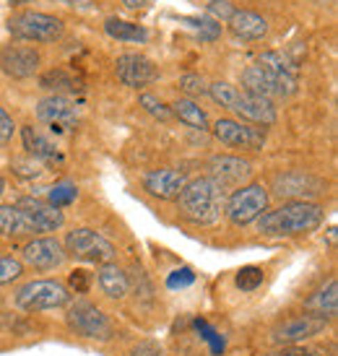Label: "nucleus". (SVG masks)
<instances>
[{"instance_id":"f257e3e1","label":"nucleus","mask_w":338,"mask_h":356,"mask_svg":"<svg viewBox=\"0 0 338 356\" xmlns=\"http://www.w3.org/2000/svg\"><path fill=\"white\" fill-rule=\"evenodd\" d=\"M323 224V206L307 200H291L260 216V232L266 237H299Z\"/></svg>"},{"instance_id":"f03ea898","label":"nucleus","mask_w":338,"mask_h":356,"mask_svg":"<svg viewBox=\"0 0 338 356\" xmlns=\"http://www.w3.org/2000/svg\"><path fill=\"white\" fill-rule=\"evenodd\" d=\"M179 216L190 221V224H214L221 216L224 208V188L216 179L211 177H198L188 182L182 193H179Z\"/></svg>"},{"instance_id":"7ed1b4c3","label":"nucleus","mask_w":338,"mask_h":356,"mask_svg":"<svg viewBox=\"0 0 338 356\" xmlns=\"http://www.w3.org/2000/svg\"><path fill=\"white\" fill-rule=\"evenodd\" d=\"M70 302V291L60 281H29L16 291V307L24 312L58 309Z\"/></svg>"},{"instance_id":"20e7f679","label":"nucleus","mask_w":338,"mask_h":356,"mask_svg":"<svg viewBox=\"0 0 338 356\" xmlns=\"http://www.w3.org/2000/svg\"><path fill=\"white\" fill-rule=\"evenodd\" d=\"M8 29L13 37L26 42H55L63 34V21L40 10H21L16 16H10Z\"/></svg>"},{"instance_id":"39448f33","label":"nucleus","mask_w":338,"mask_h":356,"mask_svg":"<svg viewBox=\"0 0 338 356\" xmlns=\"http://www.w3.org/2000/svg\"><path fill=\"white\" fill-rule=\"evenodd\" d=\"M68 327L81 338H91V341H112L115 338V325L97 305L89 302H79L70 307L68 312Z\"/></svg>"},{"instance_id":"423d86ee","label":"nucleus","mask_w":338,"mask_h":356,"mask_svg":"<svg viewBox=\"0 0 338 356\" xmlns=\"http://www.w3.org/2000/svg\"><path fill=\"white\" fill-rule=\"evenodd\" d=\"M263 211H268V193L263 185L252 182L248 188H239L232 193L227 200V216L237 227H248L255 218L263 216Z\"/></svg>"},{"instance_id":"0eeeda50","label":"nucleus","mask_w":338,"mask_h":356,"mask_svg":"<svg viewBox=\"0 0 338 356\" xmlns=\"http://www.w3.org/2000/svg\"><path fill=\"white\" fill-rule=\"evenodd\" d=\"M65 252L83 263H110L115 257V245L94 229H73L65 239Z\"/></svg>"},{"instance_id":"6e6552de","label":"nucleus","mask_w":338,"mask_h":356,"mask_svg":"<svg viewBox=\"0 0 338 356\" xmlns=\"http://www.w3.org/2000/svg\"><path fill=\"white\" fill-rule=\"evenodd\" d=\"M258 65L271 76L273 86H276V91H279V99L297 94V89H299V68L294 65V63H289L281 52H273V50L263 52V55L258 58Z\"/></svg>"},{"instance_id":"1a4fd4ad","label":"nucleus","mask_w":338,"mask_h":356,"mask_svg":"<svg viewBox=\"0 0 338 356\" xmlns=\"http://www.w3.org/2000/svg\"><path fill=\"white\" fill-rule=\"evenodd\" d=\"M325 330V320H320V317H312V315H299V317H289L284 323L273 327V343H279V346H299L302 341H307V338L318 336Z\"/></svg>"},{"instance_id":"9d476101","label":"nucleus","mask_w":338,"mask_h":356,"mask_svg":"<svg viewBox=\"0 0 338 356\" xmlns=\"http://www.w3.org/2000/svg\"><path fill=\"white\" fill-rule=\"evenodd\" d=\"M115 70H118V79L130 89H143V86H149L159 79L156 65L146 55H138V52L120 55L118 63H115Z\"/></svg>"},{"instance_id":"9b49d317","label":"nucleus","mask_w":338,"mask_h":356,"mask_svg":"<svg viewBox=\"0 0 338 356\" xmlns=\"http://www.w3.org/2000/svg\"><path fill=\"white\" fill-rule=\"evenodd\" d=\"M214 136L224 143V146H232V149H250V151H260L263 143H266V133L252 125H245V122H234V120H219L214 125Z\"/></svg>"},{"instance_id":"f8f14e48","label":"nucleus","mask_w":338,"mask_h":356,"mask_svg":"<svg viewBox=\"0 0 338 356\" xmlns=\"http://www.w3.org/2000/svg\"><path fill=\"white\" fill-rule=\"evenodd\" d=\"M37 118L42 122H47L52 130H70L79 122V109H76V104L70 99L52 94V97H47V99H42L37 104Z\"/></svg>"},{"instance_id":"ddd939ff","label":"nucleus","mask_w":338,"mask_h":356,"mask_svg":"<svg viewBox=\"0 0 338 356\" xmlns=\"http://www.w3.org/2000/svg\"><path fill=\"white\" fill-rule=\"evenodd\" d=\"M24 260L29 263L31 268H40V270H50V268L63 266L65 260V250L58 239L52 237H40L31 239L24 245Z\"/></svg>"},{"instance_id":"4468645a","label":"nucleus","mask_w":338,"mask_h":356,"mask_svg":"<svg viewBox=\"0 0 338 356\" xmlns=\"http://www.w3.org/2000/svg\"><path fill=\"white\" fill-rule=\"evenodd\" d=\"M0 68H3V73L13 76V79H29L40 68V52L34 47L10 44V47L0 52Z\"/></svg>"},{"instance_id":"2eb2a0df","label":"nucleus","mask_w":338,"mask_h":356,"mask_svg":"<svg viewBox=\"0 0 338 356\" xmlns=\"http://www.w3.org/2000/svg\"><path fill=\"white\" fill-rule=\"evenodd\" d=\"M188 185V177L177 172V169H154L143 177V188L149 195L161 200H175L179 198L182 188Z\"/></svg>"},{"instance_id":"dca6fc26","label":"nucleus","mask_w":338,"mask_h":356,"mask_svg":"<svg viewBox=\"0 0 338 356\" xmlns=\"http://www.w3.org/2000/svg\"><path fill=\"white\" fill-rule=\"evenodd\" d=\"M16 208L29 218L31 227L37 229V232H55V229H60L63 221H65L60 208L50 206V203H45V200H37V198H21L19 203H16Z\"/></svg>"},{"instance_id":"f3484780","label":"nucleus","mask_w":338,"mask_h":356,"mask_svg":"<svg viewBox=\"0 0 338 356\" xmlns=\"http://www.w3.org/2000/svg\"><path fill=\"white\" fill-rule=\"evenodd\" d=\"M323 179L312 177V175H305V172H289V175H279L276 177V195L281 198H312V195H320L323 193Z\"/></svg>"},{"instance_id":"a211bd4d","label":"nucleus","mask_w":338,"mask_h":356,"mask_svg":"<svg viewBox=\"0 0 338 356\" xmlns=\"http://www.w3.org/2000/svg\"><path fill=\"white\" fill-rule=\"evenodd\" d=\"M232 112H237L242 120H248L252 125H273L276 122V107L271 99L252 97V94H239Z\"/></svg>"},{"instance_id":"6ab92c4d","label":"nucleus","mask_w":338,"mask_h":356,"mask_svg":"<svg viewBox=\"0 0 338 356\" xmlns=\"http://www.w3.org/2000/svg\"><path fill=\"white\" fill-rule=\"evenodd\" d=\"M209 172L211 179H216L221 188H227V185H239L242 179H248L252 169L239 156H214L209 161Z\"/></svg>"},{"instance_id":"aec40b11","label":"nucleus","mask_w":338,"mask_h":356,"mask_svg":"<svg viewBox=\"0 0 338 356\" xmlns=\"http://www.w3.org/2000/svg\"><path fill=\"white\" fill-rule=\"evenodd\" d=\"M227 24L229 31L242 42H258L268 34V21L255 10H234V16Z\"/></svg>"},{"instance_id":"412c9836","label":"nucleus","mask_w":338,"mask_h":356,"mask_svg":"<svg viewBox=\"0 0 338 356\" xmlns=\"http://www.w3.org/2000/svg\"><path fill=\"white\" fill-rule=\"evenodd\" d=\"M305 309H307L312 317H320V320L336 317V312H338V281L336 278H330L325 286L318 289V291L305 302Z\"/></svg>"},{"instance_id":"4be33fe9","label":"nucleus","mask_w":338,"mask_h":356,"mask_svg":"<svg viewBox=\"0 0 338 356\" xmlns=\"http://www.w3.org/2000/svg\"><path fill=\"white\" fill-rule=\"evenodd\" d=\"M242 86H245V94H252V97H263V99L279 97V91H276V86H273L271 76L260 68L258 63L250 65V68H245V73H242Z\"/></svg>"},{"instance_id":"5701e85b","label":"nucleus","mask_w":338,"mask_h":356,"mask_svg":"<svg viewBox=\"0 0 338 356\" xmlns=\"http://www.w3.org/2000/svg\"><path fill=\"white\" fill-rule=\"evenodd\" d=\"M97 278H99L102 291L110 299H122L128 294L130 281H128V273H125L122 268L112 266V263H104V266L99 268V276Z\"/></svg>"},{"instance_id":"b1692460","label":"nucleus","mask_w":338,"mask_h":356,"mask_svg":"<svg viewBox=\"0 0 338 356\" xmlns=\"http://www.w3.org/2000/svg\"><path fill=\"white\" fill-rule=\"evenodd\" d=\"M0 234L24 237V234H37V229L31 227V221L16 206H0Z\"/></svg>"},{"instance_id":"393cba45","label":"nucleus","mask_w":338,"mask_h":356,"mask_svg":"<svg viewBox=\"0 0 338 356\" xmlns=\"http://www.w3.org/2000/svg\"><path fill=\"white\" fill-rule=\"evenodd\" d=\"M21 138H24V149L29 151L34 159H42V161H60L58 149L42 136L40 130H34L31 125H26V128L21 130Z\"/></svg>"},{"instance_id":"a878e982","label":"nucleus","mask_w":338,"mask_h":356,"mask_svg":"<svg viewBox=\"0 0 338 356\" xmlns=\"http://www.w3.org/2000/svg\"><path fill=\"white\" fill-rule=\"evenodd\" d=\"M172 115L179 118V122H185L193 130H209V115L195 104L193 99H179L172 104Z\"/></svg>"},{"instance_id":"bb28decb","label":"nucleus","mask_w":338,"mask_h":356,"mask_svg":"<svg viewBox=\"0 0 338 356\" xmlns=\"http://www.w3.org/2000/svg\"><path fill=\"white\" fill-rule=\"evenodd\" d=\"M104 31L110 34L112 40H120V42H146L149 40V31L138 26V24H133V21H122V19H107L104 21Z\"/></svg>"},{"instance_id":"cd10ccee","label":"nucleus","mask_w":338,"mask_h":356,"mask_svg":"<svg viewBox=\"0 0 338 356\" xmlns=\"http://www.w3.org/2000/svg\"><path fill=\"white\" fill-rule=\"evenodd\" d=\"M40 86H42V89H47V91H55V97H63L65 91H76V89H79V83L70 79V76L63 68L47 70V73H45V76L40 79Z\"/></svg>"},{"instance_id":"c85d7f7f","label":"nucleus","mask_w":338,"mask_h":356,"mask_svg":"<svg viewBox=\"0 0 338 356\" xmlns=\"http://www.w3.org/2000/svg\"><path fill=\"white\" fill-rule=\"evenodd\" d=\"M179 21L198 31L203 42H216L221 37V24H216L214 19H206V16L203 19H198V16H182Z\"/></svg>"},{"instance_id":"c756f323","label":"nucleus","mask_w":338,"mask_h":356,"mask_svg":"<svg viewBox=\"0 0 338 356\" xmlns=\"http://www.w3.org/2000/svg\"><path fill=\"white\" fill-rule=\"evenodd\" d=\"M76 198H79V188L73 182H55L50 188V206L55 208L70 206Z\"/></svg>"},{"instance_id":"7c9ffc66","label":"nucleus","mask_w":338,"mask_h":356,"mask_svg":"<svg viewBox=\"0 0 338 356\" xmlns=\"http://www.w3.org/2000/svg\"><path fill=\"white\" fill-rule=\"evenodd\" d=\"M209 94L216 104H221V107H227V109L234 107V102H237V97H239V91L234 89L232 83H227V81H216V83H211Z\"/></svg>"},{"instance_id":"2f4dec72","label":"nucleus","mask_w":338,"mask_h":356,"mask_svg":"<svg viewBox=\"0 0 338 356\" xmlns=\"http://www.w3.org/2000/svg\"><path fill=\"white\" fill-rule=\"evenodd\" d=\"M234 284H237L242 291H255V289L263 284V270L255 266L242 268V270L237 273V278H234Z\"/></svg>"},{"instance_id":"473e14b6","label":"nucleus","mask_w":338,"mask_h":356,"mask_svg":"<svg viewBox=\"0 0 338 356\" xmlns=\"http://www.w3.org/2000/svg\"><path fill=\"white\" fill-rule=\"evenodd\" d=\"M138 104H140L143 109H146L149 115H154L156 120H169V118H172V109L164 107V104H161V102L156 99L154 94H140Z\"/></svg>"},{"instance_id":"72a5a7b5","label":"nucleus","mask_w":338,"mask_h":356,"mask_svg":"<svg viewBox=\"0 0 338 356\" xmlns=\"http://www.w3.org/2000/svg\"><path fill=\"white\" fill-rule=\"evenodd\" d=\"M24 273V266H21L16 257H6L0 255V284H10Z\"/></svg>"},{"instance_id":"f704fd0d","label":"nucleus","mask_w":338,"mask_h":356,"mask_svg":"<svg viewBox=\"0 0 338 356\" xmlns=\"http://www.w3.org/2000/svg\"><path fill=\"white\" fill-rule=\"evenodd\" d=\"M179 89L190 94V97H200V94H209V86H206V81L195 76V73H185L182 79H179Z\"/></svg>"},{"instance_id":"c9c22d12","label":"nucleus","mask_w":338,"mask_h":356,"mask_svg":"<svg viewBox=\"0 0 338 356\" xmlns=\"http://www.w3.org/2000/svg\"><path fill=\"white\" fill-rule=\"evenodd\" d=\"M195 327H198V333L203 336V341L211 343V351H214V354H221V351H224V338H221L206 320H195Z\"/></svg>"},{"instance_id":"e433bc0d","label":"nucleus","mask_w":338,"mask_h":356,"mask_svg":"<svg viewBox=\"0 0 338 356\" xmlns=\"http://www.w3.org/2000/svg\"><path fill=\"white\" fill-rule=\"evenodd\" d=\"M195 281V273L190 270V268H177V270H172L167 278V286L169 289H182V286H190Z\"/></svg>"},{"instance_id":"4c0bfd02","label":"nucleus","mask_w":338,"mask_h":356,"mask_svg":"<svg viewBox=\"0 0 338 356\" xmlns=\"http://www.w3.org/2000/svg\"><path fill=\"white\" fill-rule=\"evenodd\" d=\"M234 6L229 3V0H211L209 3V16H214V19H221V21H229L232 16H234Z\"/></svg>"},{"instance_id":"58836bf2","label":"nucleus","mask_w":338,"mask_h":356,"mask_svg":"<svg viewBox=\"0 0 338 356\" xmlns=\"http://www.w3.org/2000/svg\"><path fill=\"white\" fill-rule=\"evenodd\" d=\"M13 130H16V125H13L10 115L0 107V146H3V143H8V140L13 138Z\"/></svg>"},{"instance_id":"ea45409f","label":"nucleus","mask_w":338,"mask_h":356,"mask_svg":"<svg viewBox=\"0 0 338 356\" xmlns=\"http://www.w3.org/2000/svg\"><path fill=\"white\" fill-rule=\"evenodd\" d=\"M271 356H323V351L309 348V346H284L281 351H276V354H271Z\"/></svg>"},{"instance_id":"a19ab883","label":"nucleus","mask_w":338,"mask_h":356,"mask_svg":"<svg viewBox=\"0 0 338 356\" xmlns=\"http://www.w3.org/2000/svg\"><path fill=\"white\" fill-rule=\"evenodd\" d=\"M130 356H164V351H161L154 341H143V343H138V346H133Z\"/></svg>"},{"instance_id":"79ce46f5","label":"nucleus","mask_w":338,"mask_h":356,"mask_svg":"<svg viewBox=\"0 0 338 356\" xmlns=\"http://www.w3.org/2000/svg\"><path fill=\"white\" fill-rule=\"evenodd\" d=\"M70 286L76 289L79 294H86L89 291V273L86 270H73L70 273Z\"/></svg>"},{"instance_id":"37998d69","label":"nucleus","mask_w":338,"mask_h":356,"mask_svg":"<svg viewBox=\"0 0 338 356\" xmlns=\"http://www.w3.org/2000/svg\"><path fill=\"white\" fill-rule=\"evenodd\" d=\"M128 8H146V6H151L154 0H122Z\"/></svg>"},{"instance_id":"c03bdc74","label":"nucleus","mask_w":338,"mask_h":356,"mask_svg":"<svg viewBox=\"0 0 338 356\" xmlns=\"http://www.w3.org/2000/svg\"><path fill=\"white\" fill-rule=\"evenodd\" d=\"M328 239H330V245H336V227L328 229Z\"/></svg>"},{"instance_id":"a18cd8bd","label":"nucleus","mask_w":338,"mask_h":356,"mask_svg":"<svg viewBox=\"0 0 338 356\" xmlns=\"http://www.w3.org/2000/svg\"><path fill=\"white\" fill-rule=\"evenodd\" d=\"M3 193H6V179L0 177V195H3Z\"/></svg>"}]
</instances>
